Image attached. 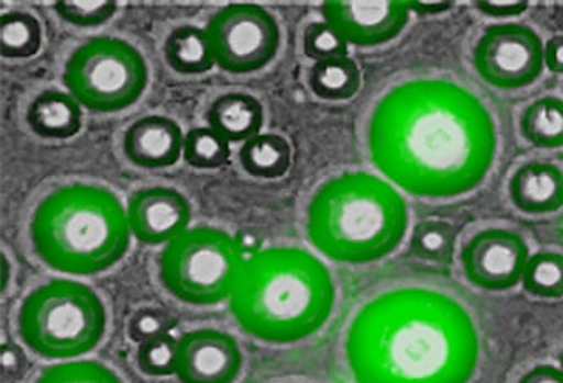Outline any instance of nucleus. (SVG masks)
<instances>
[{
    "label": "nucleus",
    "mask_w": 563,
    "mask_h": 383,
    "mask_svg": "<svg viewBox=\"0 0 563 383\" xmlns=\"http://www.w3.org/2000/svg\"><path fill=\"white\" fill-rule=\"evenodd\" d=\"M454 227L439 219L418 223L411 237V252L428 262L449 263L455 250Z\"/></svg>",
    "instance_id": "393cba45"
},
{
    "label": "nucleus",
    "mask_w": 563,
    "mask_h": 383,
    "mask_svg": "<svg viewBox=\"0 0 563 383\" xmlns=\"http://www.w3.org/2000/svg\"><path fill=\"white\" fill-rule=\"evenodd\" d=\"M477 74L490 87L520 90L540 78L545 65L542 40L521 24L490 26L474 49Z\"/></svg>",
    "instance_id": "9d476101"
},
{
    "label": "nucleus",
    "mask_w": 563,
    "mask_h": 383,
    "mask_svg": "<svg viewBox=\"0 0 563 383\" xmlns=\"http://www.w3.org/2000/svg\"><path fill=\"white\" fill-rule=\"evenodd\" d=\"M523 285L530 294L543 300L563 297V256L556 252H538L528 260Z\"/></svg>",
    "instance_id": "a878e982"
},
{
    "label": "nucleus",
    "mask_w": 563,
    "mask_h": 383,
    "mask_svg": "<svg viewBox=\"0 0 563 383\" xmlns=\"http://www.w3.org/2000/svg\"><path fill=\"white\" fill-rule=\"evenodd\" d=\"M347 41L327 22H311L303 33V53L314 63L347 56Z\"/></svg>",
    "instance_id": "c85d7f7f"
},
{
    "label": "nucleus",
    "mask_w": 563,
    "mask_h": 383,
    "mask_svg": "<svg viewBox=\"0 0 563 383\" xmlns=\"http://www.w3.org/2000/svg\"><path fill=\"white\" fill-rule=\"evenodd\" d=\"M512 205L527 215H547L563 206V171L547 162H528L509 181Z\"/></svg>",
    "instance_id": "dca6fc26"
},
{
    "label": "nucleus",
    "mask_w": 563,
    "mask_h": 383,
    "mask_svg": "<svg viewBox=\"0 0 563 383\" xmlns=\"http://www.w3.org/2000/svg\"><path fill=\"white\" fill-rule=\"evenodd\" d=\"M131 234L146 245H163L188 230L191 206L187 198L172 188H147L129 200Z\"/></svg>",
    "instance_id": "4468645a"
},
{
    "label": "nucleus",
    "mask_w": 563,
    "mask_h": 383,
    "mask_svg": "<svg viewBox=\"0 0 563 383\" xmlns=\"http://www.w3.org/2000/svg\"><path fill=\"white\" fill-rule=\"evenodd\" d=\"M165 59L172 70L187 77L207 74L216 65L206 30L197 26H179L168 34Z\"/></svg>",
    "instance_id": "6ab92c4d"
},
{
    "label": "nucleus",
    "mask_w": 563,
    "mask_h": 383,
    "mask_svg": "<svg viewBox=\"0 0 563 383\" xmlns=\"http://www.w3.org/2000/svg\"><path fill=\"white\" fill-rule=\"evenodd\" d=\"M34 383H122L115 372L93 360L49 367Z\"/></svg>",
    "instance_id": "bb28decb"
},
{
    "label": "nucleus",
    "mask_w": 563,
    "mask_h": 383,
    "mask_svg": "<svg viewBox=\"0 0 563 383\" xmlns=\"http://www.w3.org/2000/svg\"><path fill=\"white\" fill-rule=\"evenodd\" d=\"M216 65L234 75L263 70L282 44L278 21L256 4H229L206 27Z\"/></svg>",
    "instance_id": "1a4fd4ad"
},
{
    "label": "nucleus",
    "mask_w": 563,
    "mask_h": 383,
    "mask_svg": "<svg viewBox=\"0 0 563 383\" xmlns=\"http://www.w3.org/2000/svg\"><path fill=\"white\" fill-rule=\"evenodd\" d=\"M545 65L553 74L563 75V36H553L547 43Z\"/></svg>",
    "instance_id": "c9c22d12"
},
{
    "label": "nucleus",
    "mask_w": 563,
    "mask_h": 383,
    "mask_svg": "<svg viewBox=\"0 0 563 383\" xmlns=\"http://www.w3.org/2000/svg\"><path fill=\"white\" fill-rule=\"evenodd\" d=\"M560 363H562V369H563V351H562V354H560Z\"/></svg>",
    "instance_id": "4c0bfd02"
},
{
    "label": "nucleus",
    "mask_w": 563,
    "mask_h": 383,
    "mask_svg": "<svg viewBox=\"0 0 563 383\" xmlns=\"http://www.w3.org/2000/svg\"><path fill=\"white\" fill-rule=\"evenodd\" d=\"M361 70L354 59H327L314 63L308 74V85L311 92L327 102H345L351 100L361 88Z\"/></svg>",
    "instance_id": "412c9836"
},
{
    "label": "nucleus",
    "mask_w": 563,
    "mask_h": 383,
    "mask_svg": "<svg viewBox=\"0 0 563 383\" xmlns=\"http://www.w3.org/2000/svg\"><path fill=\"white\" fill-rule=\"evenodd\" d=\"M527 241L505 228H489L474 235L462 249V267L471 284L484 291L501 292L523 281L528 266Z\"/></svg>",
    "instance_id": "9b49d317"
},
{
    "label": "nucleus",
    "mask_w": 563,
    "mask_h": 383,
    "mask_svg": "<svg viewBox=\"0 0 563 383\" xmlns=\"http://www.w3.org/2000/svg\"><path fill=\"white\" fill-rule=\"evenodd\" d=\"M476 5L483 14L498 19L516 18L528 9L525 0H481Z\"/></svg>",
    "instance_id": "2f4dec72"
},
{
    "label": "nucleus",
    "mask_w": 563,
    "mask_h": 383,
    "mask_svg": "<svg viewBox=\"0 0 563 383\" xmlns=\"http://www.w3.org/2000/svg\"><path fill=\"white\" fill-rule=\"evenodd\" d=\"M518 383H563V370L552 365H538Z\"/></svg>",
    "instance_id": "72a5a7b5"
},
{
    "label": "nucleus",
    "mask_w": 563,
    "mask_h": 383,
    "mask_svg": "<svg viewBox=\"0 0 563 383\" xmlns=\"http://www.w3.org/2000/svg\"><path fill=\"white\" fill-rule=\"evenodd\" d=\"M173 326H175V319L166 311L157 309V307H144L132 316L128 325V335L132 341L143 345L146 341L169 335V329Z\"/></svg>",
    "instance_id": "7c9ffc66"
},
{
    "label": "nucleus",
    "mask_w": 563,
    "mask_h": 383,
    "mask_svg": "<svg viewBox=\"0 0 563 383\" xmlns=\"http://www.w3.org/2000/svg\"><path fill=\"white\" fill-rule=\"evenodd\" d=\"M245 259L234 237L219 228H190L166 245L159 278L166 291L191 306L231 300Z\"/></svg>",
    "instance_id": "0eeeda50"
},
{
    "label": "nucleus",
    "mask_w": 563,
    "mask_h": 383,
    "mask_svg": "<svg viewBox=\"0 0 563 383\" xmlns=\"http://www.w3.org/2000/svg\"><path fill=\"white\" fill-rule=\"evenodd\" d=\"M40 21L26 12H9L0 18V55L8 59H26L41 48Z\"/></svg>",
    "instance_id": "5701e85b"
},
{
    "label": "nucleus",
    "mask_w": 563,
    "mask_h": 383,
    "mask_svg": "<svg viewBox=\"0 0 563 383\" xmlns=\"http://www.w3.org/2000/svg\"><path fill=\"white\" fill-rule=\"evenodd\" d=\"M24 369V354L14 345H4L2 348V372L8 376L21 375Z\"/></svg>",
    "instance_id": "f704fd0d"
},
{
    "label": "nucleus",
    "mask_w": 563,
    "mask_h": 383,
    "mask_svg": "<svg viewBox=\"0 0 563 383\" xmlns=\"http://www.w3.org/2000/svg\"><path fill=\"white\" fill-rule=\"evenodd\" d=\"M520 128L525 139L534 147H563V100L543 97L531 103L521 115Z\"/></svg>",
    "instance_id": "4be33fe9"
},
{
    "label": "nucleus",
    "mask_w": 563,
    "mask_h": 383,
    "mask_svg": "<svg viewBox=\"0 0 563 383\" xmlns=\"http://www.w3.org/2000/svg\"><path fill=\"white\" fill-rule=\"evenodd\" d=\"M410 12V2L398 0H329L322 4L327 24L347 43L361 48L379 46L395 40L407 27Z\"/></svg>",
    "instance_id": "f8f14e48"
},
{
    "label": "nucleus",
    "mask_w": 563,
    "mask_h": 383,
    "mask_svg": "<svg viewBox=\"0 0 563 383\" xmlns=\"http://www.w3.org/2000/svg\"><path fill=\"white\" fill-rule=\"evenodd\" d=\"M371 159L396 187L418 198L476 190L493 166L498 137L484 103L446 80L393 88L371 115Z\"/></svg>",
    "instance_id": "f257e3e1"
},
{
    "label": "nucleus",
    "mask_w": 563,
    "mask_h": 383,
    "mask_svg": "<svg viewBox=\"0 0 563 383\" xmlns=\"http://www.w3.org/2000/svg\"><path fill=\"white\" fill-rule=\"evenodd\" d=\"M454 8V2H410V11L418 14H440Z\"/></svg>",
    "instance_id": "e433bc0d"
},
{
    "label": "nucleus",
    "mask_w": 563,
    "mask_h": 383,
    "mask_svg": "<svg viewBox=\"0 0 563 383\" xmlns=\"http://www.w3.org/2000/svg\"><path fill=\"white\" fill-rule=\"evenodd\" d=\"M18 328L34 353L70 360L99 347L107 328L106 306L92 288L55 279L30 292L19 309Z\"/></svg>",
    "instance_id": "423d86ee"
},
{
    "label": "nucleus",
    "mask_w": 563,
    "mask_h": 383,
    "mask_svg": "<svg viewBox=\"0 0 563 383\" xmlns=\"http://www.w3.org/2000/svg\"><path fill=\"white\" fill-rule=\"evenodd\" d=\"M185 147L184 132L173 119L146 115L124 134V154L132 165L143 169L175 166Z\"/></svg>",
    "instance_id": "2eb2a0df"
},
{
    "label": "nucleus",
    "mask_w": 563,
    "mask_h": 383,
    "mask_svg": "<svg viewBox=\"0 0 563 383\" xmlns=\"http://www.w3.org/2000/svg\"><path fill=\"white\" fill-rule=\"evenodd\" d=\"M241 370L242 351L229 333L195 329L178 341L175 375L181 383H234Z\"/></svg>",
    "instance_id": "ddd939ff"
},
{
    "label": "nucleus",
    "mask_w": 563,
    "mask_h": 383,
    "mask_svg": "<svg viewBox=\"0 0 563 383\" xmlns=\"http://www.w3.org/2000/svg\"><path fill=\"white\" fill-rule=\"evenodd\" d=\"M333 304L335 285L325 263L298 247H276L245 262L231 313L256 340L289 345L319 333Z\"/></svg>",
    "instance_id": "7ed1b4c3"
},
{
    "label": "nucleus",
    "mask_w": 563,
    "mask_h": 383,
    "mask_svg": "<svg viewBox=\"0 0 563 383\" xmlns=\"http://www.w3.org/2000/svg\"><path fill=\"white\" fill-rule=\"evenodd\" d=\"M34 252L62 274L96 275L131 245L128 212L106 188L68 184L49 193L31 219Z\"/></svg>",
    "instance_id": "39448f33"
},
{
    "label": "nucleus",
    "mask_w": 563,
    "mask_h": 383,
    "mask_svg": "<svg viewBox=\"0 0 563 383\" xmlns=\"http://www.w3.org/2000/svg\"><path fill=\"white\" fill-rule=\"evenodd\" d=\"M63 81L80 105L100 114H114L143 97L147 66L128 41L93 37L71 53Z\"/></svg>",
    "instance_id": "6e6552de"
},
{
    "label": "nucleus",
    "mask_w": 563,
    "mask_h": 383,
    "mask_svg": "<svg viewBox=\"0 0 563 383\" xmlns=\"http://www.w3.org/2000/svg\"><path fill=\"white\" fill-rule=\"evenodd\" d=\"M184 157L191 168L213 171L228 165L231 143L212 127L191 128L185 137Z\"/></svg>",
    "instance_id": "b1692460"
},
{
    "label": "nucleus",
    "mask_w": 563,
    "mask_h": 383,
    "mask_svg": "<svg viewBox=\"0 0 563 383\" xmlns=\"http://www.w3.org/2000/svg\"><path fill=\"white\" fill-rule=\"evenodd\" d=\"M291 146L278 134L256 135L239 153L244 171L260 179L283 178L291 168Z\"/></svg>",
    "instance_id": "aec40b11"
},
{
    "label": "nucleus",
    "mask_w": 563,
    "mask_h": 383,
    "mask_svg": "<svg viewBox=\"0 0 563 383\" xmlns=\"http://www.w3.org/2000/svg\"><path fill=\"white\" fill-rule=\"evenodd\" d=\"M176 350L178 341L169 335L140 345L137 365L141 372L151 376L172 375L175 373Z\"/></svg>",
    "instance_id": "c756f323"
},
{
    "label": "nucleus",
    "mask_w": 563,
    "mask_h": 383,
    "mask_svg": "<svg viewBox=\"0 0 563 383\" xmlns=\"http://www.w3.org/2000/svg\"><path fill=\"white\" fill-rule=\"evenodd\" d=\"M407 230L408 209L401 194L369 172L330 179L308 205V240L335 262L385 259L395 252Z\"/></svg>",
    "instance_id": "20e7f679"
},
{
    "label": "nucleus",
    "mask_w": 563,
    "mask_h": 383,
    "mask_svg": "<svg viewBox=\"0 0 563 383\" xmlns=\"http://www.w3.org/2000/svg\"><path fill=\"white\" fill-rule=\"evenodd\" d=\"M207 122L229 143H247L263 128V103L250 93H223L207 110Z\"/></svg>",
    "instance_id": "f3484780"
},
{
    "label": "nucleus",
    "mask_w": 563,
    "mask_h": 383,
    "mask_svg": "<svg viewBox=\"0 0 563 383\" xmlns=\"http://www.w3.org/2000/svg\"><path fill=\"white\" fill-rule=\"evenodd\" d=\"M235 245L241 250L242 256L250 260L263 252V235L254 228H241L234 237Z\"/></svg>",
    "instance_id": "473e14b6"
},
{
    "label": "nucleus",
    "mask_w": 563,
    "mask_h": 383,
    "mask_svg": "<svg viewBox=\"0 0 563 383\" xmlns=\"http://www.w3.org/2000/svg\"><path fill=\"white\" fill-rule=\"evenodd\" d=\"M118 8L114 0H62L55 4L56 14L78 27L102 26L114 18Z\"/></svg>",
    "instance_id": "cd10ccee"
},
{
    "label": "nucleus",
    "mask_w": 563,
    "mask_h": 383,
    "mask_svg": "<svg viewBox=\"0 0 563 383\" xmlns=\"http://www.w3.org/2000/svg\"><path fill=\"white\" fill-rule=\"evenodd\" d=\"M26 121L43 139H71L81 128L80 103L68 93L46 90L27 106Z\"/></svg>",
    "instance_id": "a211bd4d"
},
{
    "label": "nucleus",
    "mask_w": 563,
    "mask_h": 383,
    "mask_svg": "<svg viewBox=\"0 0 563 383\" xmlns=\"http://www.w3.org/2000/svg\"><path fill=\"white\" fill-rule=\"evenodd\" d=\"M345 357L355 383H468L479 362V336L454 297L395 289L358 311Z\"/></svg>",
    "instance_id": "f03ea898"
}]
</instances>
